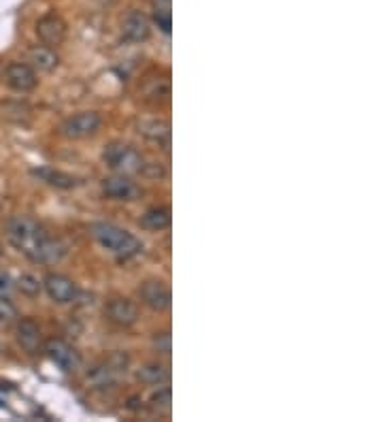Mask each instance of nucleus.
<instances>
[{"mask_svg":"<svg viewBox=\"0 0 383 422\" xmlns=\"http://www.w3.org/2000/svg\"><path fill=\"white\" fill-rule=\"evenodd\" d=\"M103 126V115L98 111H79L66 117L60 124V134L66 139H88L96 134Z\"/></svg>","mask_w":383,"mask_h":422,"instance_id":"20e7f679","label":"nucleus"},{"mask_svg":"<svg viewBox=\"0 0 383 422\" xmlns=\"http://www.w3.org/2000/svg\"><path fill=\"white\" fill-rule=\"evenodd\" d=\"M43 290L58 305L72 303L77 299V295H79V288H77L74 279H70L64 273H47L43 279Z\"/></svg>","mask_w":383,"mask_h":422,"instance_id":"423d86ee","label":"nucleus"},{"mask_svg":"<svg viewBox=\"0 0 383 422\" xmlns=\"http://www.w3.org/2000/svg\"><path fill=\"white\" fill-rule=\"evenodd\" d=\"M5 68H7V66H5L3 62H0V75H5Z\"/></svg>","mask_w":383,"mask_h":422,"instance_id":"bb28decb","label":"nucleus"},{"mask_svg":"<svg viewBox=\"0 0 383 422\" xmlns=\"http://www.w3.org/2000/svg\"><path fill=\"white\" fill-rule=\"evenodd\" d=\"M15 288L28 299H37L43 290V281H39V277H34L32 273H22L15 281Z\"/></svg>","mask_w":383,"mask_h":422,"instance_id":"aec40b11","label":"nucleus"},{"mask_svg":"<svg viewBox=\"0 0 383 422\" xmlns=\"http://www.w3.org/2000/svg\"><path fill=\"white\" fill-rule=\"evenodd\" d=\"M15 290V279L9 271L0 269V297H9Z\"/></svg>","mask_w":383,"mask_h":422,"instance_id":"393cba45","label":"nucleus"},{"mask_svg":"<svg viewBox=\"0 0 383 422\" xmlns=\"http://www.w3.org/2000/svg\"><path fill=\"white\" fill-rule=\"evenodd\" d=\"M153 22L169 34L173 28V0H153Z\"/></svg>","mask_w":383,"mask_h":422,"instance_id":"6ab92c4d","label":"nucleus"},{"mask_svg":"<svg viewBox=\"0 0 383 422\" xmlns=\"http://www.w3.org/2000/svg\"><path fill=\"white\" fill-rule=\"evenodd\" d=\"M151 407L158 411H169L171 409V388L167 384H162V388L158 386V390L151 395Z\"/></svg>","mask_w":383,"mask_h":422,"instance_id":"4be33fe9","label":"nucleus"},{"mask_svg":"<svg viewBox=\"0 0 383 422\" xmlns=\"http://www.w3.org/2000/svg\"><path fill=\"white\" fill-rule=\"evenodd\" d=\"M122 37L130 43H145L151 37V24L141 11H130L122 22Z\"/></svg>","mask_w":383,"mask_h":422,"instance_id":"4468645a","label":"nucleus"},{"mask_svg":"<svg viewBox=\"0 0 383 422\" xmlns=\"http://www.w3.org/2000/svg\"><path fill=\"white\" fill-rule=\"evenodd\" d=\"M5 79H7L9 88H13L15 92H32L39 86L37 70L30 64H24V62L9 64L5 68Z\"/></svg>","mask_w":383,"mask_h":422,"instance_id":"1a4fd4ad","label":"nucleus"},{"mask_svg":"<svg viewBox=\"0 0 383 422\" xmlns=\"http://www.w3.org/2000/svg\"><path fill=\"white\" fill-rule=\"evenodd\" d=\"M0 256H3V243H0Z\"/></svg>","mask_w":383,"mask_h":422,"instance_id":"cd10ccee","label":"nucleus"},{"mask_svg":"<svg viewBox=\"0 0 383 422\" xmlns=\"http://www.w3.org/2000/svg\"><path fill=\"white\" fill-rule=\"evenodd\" d=\"M20 318L18 307L9 297H0V324H11Z\"/></svg>","mask_w":383,"mask_h":422,"instance_id":"5701e85b","label":"nucleus"},{"mask_svg":"<svg viewBox=\"0 0 383 422\" xmlns=\"http://www.w3.org/2000/svg\"><path fill=\"white\" fill-rule=\"evenodd\" d=\"M39 175L53 188H60V190H70L79 184V179L68 175V173H62V171H39Z\"/></svg>","mask_w":383,"mask_h":422,"instance_id":"412c9836","label":"nucleus"},{"mask_svg":"<svg viewBox=\"0 0 383 422\" xmlns=\"http://www.w3.org/2000/svg\"><path fill=\"white\" fill-rule=\"evenodd\" d=\"M66 32H68L66 22L56 13H49V15H45L37 22V34L43 41V45H47V47L62 45L64 39H66Z\"/></svg>","mask_w":383,"mask_h":422,"instance_id":"f8f14e48","label":"nucleus"},{"mask_svg":"<svg viewBox=\"0 0 383 422\" xmlns=\"http://www.w3.org/2000/svg\"><path fill=\"white\" fill-rule=\"evenodd\" d=\"M45 352L51 363H56L62 371L72 373L82 367V354L77 352L70 343H66L64 339H49L45 343Z\"/></svg>","mask_w":383,"mask_h":422,"instance_id":"0eeeda50","label":"nucleus"},{"mask_svg":"<svg viewBox=\"0 0 383 422\" xmlns=\"http://www.w3.org/2000/svg\"><path fill=\"white\" fill-rule=\"evenodd\" d=\"M151 345L158 354L169 357L171 354V333L169 331H160V333H153L151 337Z\"/></svg>","mask_w":383,"mask_h":422,"instance_id":"b1692460","label":"nucleus"},{"mask_svg":"<svg viewBox=\"0 0 383 422\" xmlns=\"http://www.w3.org/2000/svg\"><path fill=\"white\" fill-rule=\"evenodd\" d=\"M92 237L98 241L100 248L115 254L119 260H130L143 252V243L132 233H128L126 229H122L113 222L92 224Z\"/></svg>","mask_w":383,"mask_h":422,"instance_id":"f03ea898","label":"nucleus"},{"mask_svg":"<svg viewBox=\"0 0 383 422\" xmlns=\"http://www.w3.org/2000/svg\"><path fill=\"white\" fill-rule=\"evenodd\" d=\"M103 160L105 165L119 173V175H134V173H141L143 165H145V158L141 156L138 150H134L132 146L128 143H122V141H113L109 143L103 152Z\"/></svg>","mask_w":383,"mask_h":422,"instance_id":"7ed1b4c3","label":"nucleus"},{"mask_svg":"<svg viewBox=\"0 0 383 422\" xmlns=\"http://www.w3.org/2000/svg\"><path fill=\"white\" fill-rule=\"evenodd\" d=\"M28 62L34 70H41V73H49L53 70L60 62L58 53L53 47H47V45H37V47H30L28 49Z\"/></svg>","mask_w":383,"mask_h":422,"instance_id":"a211bd4d","label":"nucleus"},{"mask_svg":"<svg viewBox=\"0 0 383 422\" xmlns=\"http://www.w3.org/2000/svg\"><path fill=\"white\" fill-rule=\"evenodd\" d=\"M103 194L113 200H136L141 196V188L130 179V175H111L103 179Z\"/></svg>","mask_w":383,"mask_h":422,"instance_id":"9d476101","label":"nucleus"},{"mask_svg":"<svg viewBox=\"0 0 383 422\" xmlns=\"http://www.w3.org/2000/svg\"><path fill=\"white\" fill-rule=\"evenodd\" d=\"M7 237L15 250L26 254L32 262L53 264L66 256V245L47 235V231L28 216H15L7 224Z\"/></svg>","mask_w":383,"mask_h":422,"instance_id":"f257e3e1","label":"nucleus"},{"mask_svg":"<svg viewBox=\"0 0 383 422\" xmlns=\"http://www.w3.org/2000/svg\"><path fill=\"white\" fill-rule=\"evenodd\" d=\"M141 173L145 177H149V179H162L167 175V171L162 169V165H156V162H149V165L145 162L143 169H141Z\"/></svg>","mask_w":383,"mask_h":422,"instance_id":"a878e982","label":"nucleus"},{"mask_svg":"<svg viewBox=\"0 0 383 422\" xmlns=\"http://www.w3.org/2000/svg\"><path fill=\"white\" fill-rule=\"evenodd\" d=\"M105 316L111 324H115L119 328H130L138 322V305L130 299L117 297L107 303Z\"/></svg>","mask_w":383,"mask_h":422,"instance_id":"6e6552de","label":"nucleus"},{"mask_svg":"<svg viewBox=\"0 0 383 422\" xmlns=\"http://www.w3.org/2000/svg\"><path fill=\"white\" fill-rule=\"evenodd\" d=\"M171 222H173V214H171V207H167V205H158V207L147 209L138 220V224L145 231H151V233L167 231L171 226Z\"/></svg>","mask_w":383,"mask_h":422,"instance_id":"2eb2a0df","label":"nucleus"},{"mask_svg":"<svg viewBox=\"0 0 383 422\" xmlns=\"http://www.w3.org/2000/svg\"><path fill=\"white\" fill-rule=\"evenodd\" d=\"M136 128H138V134H143L147 141L169 146V141H171V124L167 120H158V117L141 120L136 124Z\"/></svg>","mask_w":383,"mask_h":422,"instance_id":"dca6fc26","label":"nucleus"},{"mask_svg":"<svg viewBox=\"0 0 383 422\" xmlns=\"http://www.w3.org/2000/svg\"><path fill=\"white\" fill-rule=\"evenodd\" d=\"M138 297H141L143 305H147L153 312H167L173 305V295H171L169 284L156 277L143 281L138 288Z\"/></svg>","mask_w":383,"mask_h":422,"instance_id":"39448f33","label":"nucleus"},{"mask_svg":"<svg viewBox=\"0 0 383 422\" xmlns=\"http://www.w3.org/2000/svg\"><path fill=\"white\" fill-rule=\"evenodd\" d=\"M136 380L141 384H147V386H162V384H169L171 380V369L169 365L164 363H145L136 369Z\"/></svg>","mask_w":383,"mask_h":422,"instance_id":"f3484780","label":"nucleus"},{"mask_svg":"<svg viewBox=\"0 0 383 422\" xmlns=\"http://www.w3.org/2000/svg\"><path fill=\"white\" fill-rule=\"evenodd\" d=\"M138 94L149 105L167 103L169 96H171V79H169V75L167 73H153V75L145 77Z\"/></svg>","mask_w":383,"mask_h":422,"instance_id":"9b49d317","label":"nucleus"},{"mask_svg":"<svg viewBox=\"0 0 383 422\" xmlns=\"http://www.w3.org/2000/svg\"><path fill=\"white\" fill-rule=\"evenodd\" d=\"M15 339L20 343V347L28 354H37V352L43 347V333L41 326L32 320V318H24L18 322L15 328Z\"/></svg>","mask_w":383,"mask_h":422,"instance_id":"ddd939ff","label":"nucleus"}]
</instances>
